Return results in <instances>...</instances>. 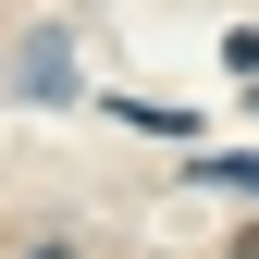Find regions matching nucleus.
Listing matches in <instances>:
<instances>
[{
  "instance_id": "f257e3e1",
  "label": "nucleus",
  "mask_w": 259,
  "mask_h": 259,
  "mask_svg": "<svg viewBox=\"0 0 259 259\" xmlns=\"http://www.w3.org/2000/svg\"><path fill=\"white\" fill-rule=\"evenodd\" d=\"M235 259H259V222H247V235H235Z\"/></svg>"
}]
</instances>
